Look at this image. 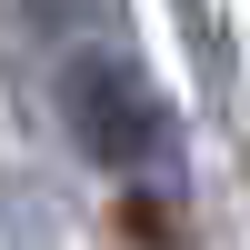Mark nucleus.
Wrapping results in <instances>:
<instances>
[{"mask_svg": "<svg viewBox=\"0 0 250 250\" xmlns=\"http://www.w3.org/2000/svg\"><path fill=\"white\" fill-rule=\"evenodd\" d=\"M60 100H70V140H80L90 160H110V170L170 160V100H160V90H150V70H130L120 50L70 60Z\"/></svg>", "mask_w": 250, "mask_h": 250, "instance_id": "1", "label": "nucleus"}]
</instances>
